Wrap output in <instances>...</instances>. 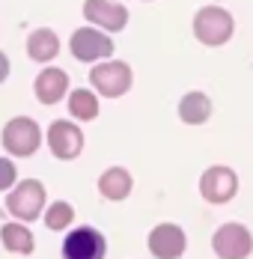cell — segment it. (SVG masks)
I'll return each mask as SVG.
<instances>
[{
	"label": "cell",
	"instance_id": "ac0fdd59",
	"mask_svg": "<svg viewBox=\"0 0 253 259\" xmlns=\"http://www.w3.org/2000/svg\"><path fill=\"white\" fill-rule=\"evenodd\" d=\"M72 218H75V208L69 206L66 200H60V203H54V206L48 208L45 224H48V230H63V227L72 224Z\"/></svg>",
	"mask_w": 253,
	"mask_h": 259
},
{
	"label": "cell",
	"instance_id": "52a82bcc",
	"mask_svg": "<svg viewBox=\"0 0 253 259\" xmlns=\"http://www.w3.org/2000/svg\"><path fill=\"white\" fill-rule=\"evenodd\" d=\"M107 241L96 227H77L63 241V259H104Z\"/></svg>",
	"mask_w": 253,
	"mask_h": 259
},
{
	"label": "cell",
	"instance_id": "9c48e42d",
	"mask_svg": "<svg viewBox=\"0 0 253 259\" xmlns=\"http://www.w3.org/2000/svg\"><path fill=\"white\" fill-rule=\"evenodd\" d=\"M83 18L107 33H119L128 24V9L116 0H83Z\"/></svg>",
	"mask_w": 253,
	"mask_h": 259
},
{
	"label": "cell",
	"instance_id": "7a4b0ae2",
	"mask_svg": "<svg viewBox=\"0 0 253 259\" xmlns=\"http://www.w3.org/2000/svg\"><path fill=\"white\" fill-rule=\"evenodd\" d=\"M90 83H93V90L101 93V96L119 99V96H125L128 90H131L134 75H131V66H128V63H122V60H107V63L93 66Z\"/></svg>",
	"mask_w": 253,
	"mask_h": 259
},
{
	"label": "cell",
	"instance_id": "ba28073f",
	"mask_svg": "<svg viewBox=\"0 0 253 259\" xmlns=\"http://www.w3.org/2000/svg\"><path fill=\"white\" fill-rule=\"evenodd\" d=\"M212 247L221 259H247L253 250V238L241 224H224L212 235Z\"/></svg>",
	"mask_w": 253,
	"mask_h": 259
},
{
	"label": "cell",
	"instance_id": "5bb4252c",
	"mask_svg": "<svg viewBox=\"0 0 253 259\" xmlns=\"http://www.w3.org/2000/svg\"><path fill=\"white\" fill-rule=\"evenodd\" d=\"M57 51H60V39H57L54 30L39 27V30L30 33V39H27V54H30V60H36V63H48V60L57 57Z\"/></svg>",
	"mask_w": 253,
	"mask_h": 259
},
{
	"label": "cell",
	"instance_id": "277c9868",
	"mask_svg": "<svg viewBox=\"0 0 253 259\" xmlns=\"http://www.w3.org/2000/svg\"><path fill=\"white\" fill-rule=\"evenodd\" d=\"M39 143H42V131H39V125L30 116H15V119L6 122V128H3V146H6L9 155L27 158L39 149Z\"/></svg>",
	"mask_w": 253,
	"mask_h": 259
},
{
	"label": "cell",
	"instance_id": "30bf717a",
	"mask_svg": "<svg viewBox=\"0 0 253 259\" xmlns=\"http://www.w3.org/2000/svg\"><path fill=\"white\" fill-rule=\"evenodd\" d=\"M48 146L57 158L72 161L83 149V134H80V128H77L75 122L57 119V122H51V128H48Z\"/></svg>",
	"mask_w": 253,
	"mask_h": 259
},
{
	"label": "cell",
	"instance_id": "4fadbf2b",
	"mask_svg": "<svg viewBox=\"0 0 253 259\" xmlns=\"http://www.w3.org/2000/svg\"><path fill=\"white\" fill-rule=\"evenodd\" d=\"M179 119L185 125H202V122H208L212 119V99L205 93H200V90L185 93L182 102H179Z\"/></svg>",
	"mask_w": 253,
	"mask_h": 259
},
{
	"label": "cell",
	"instance_id": "e0dca14e",
	"mask_svg": "<svg viewBox=\"0 0 253 259\" xmlns=\"http://www.w3.org/2000/svg\"><path fill=\"white\" fill-rule=\"evenodd\" d=\"M3 247L6 250H12V253H33V235L27 227H15V224H6L3 227Z\"/></svg>",
	"mask_w": 253,
	"mask_h": 259
},
{
	"label": "cell",
	"instance_id": "8fae6325",
	"mask_svg": "<svg viewBox=\"0 0 253 259\" xmlns=\"http://www.w3.org/2000/svg\"><path fill=\"white\" fill-rule=\"evenodd\" d=\"M149 250L158 259H179L185 253V233L176 224H158L149 233Z\"/></svg>",
	"mask_w": 253,
	"mask_h": 259
},
{
	"label": "cell",
	"instance_id": "2e32d148",
	"mask_svg": "<svg viewBox=\"0 0 253 259\" xmlns=\"http://www.w3.org/2000/svg\"><path fill=\"white\" fill-rule=\"evenodd\" d=\"M69 113H72L75 119H83V122L96 119V116H99V99H96V93H90V90H75V93L69 96Z\"/></svg>",
	"mask_w": 253,
	"mask_h": 259
},
{
	"label": "cell",
	"instance_id": "5b68a950",
	"mask_svg": "<svg viewBox=\"0 0 253 259\" xmlns=\"http://www.w3.org/2000/svg\"><path fill=\"white\" fill-rule=\"evenodd\" d=\"M42 206H45V185L39 179L18 182L15 191H9V197H6V208L18 221H36Z\"/></svg>",
	"mask_w": 253,
	"mask_h": 259
},
{
	"label": "cell",
	"instance_id": "8992f818",
	"mask_svg": "<svg viewBox=\"0 0 253 259\" xmlns=\"http://www.w3.org/2000/svg\"><path fill=\"white\" fill-rule=\"evenodd\" d=\"M200 194H202V200H208V203H215V206L229 203V200L238 194V176H235V170H229L224 164L208 167L200 179Z\"/></svg>",
	"mask_w": 253,
	"mask_h": 259
},
{
	"label": "cell",
	"instance_id": "ffe728a7",
	"mask_svg": "<svg viewBox=\"0 0 253 259\" xmlns=\"http://www.w3.org/2000/svg\"><path fill=\"white\" fill-rule=\"evenodd\" d=\"M6 75H9V60H6V54L0 51V83L6 80Z\"/></svg>",
	"mask_w": 253,
	"mask_h": 259
},
{
	"label": "cell",
	"instance_id": "d6986e66",
	"mask_svg": "<svg viewBox=\"0 0 253 259\" xmlns=\"http://www.w3.org/2000/svg\"><path fill=\"white\" fill-rule=\"evenodd\" d=\"M15 185V164L9 158H0V191H9Z\"/></svg>",
	"mask_w": 253,
	"mask_h": 259
},
{
	"label": "cell",
	"instance_id": "7c38bea8",
	"mask_svg": "<svg viewBox=\"0 0 253 259\" xmlns=\"http://www.w3.org/2000/svg\"><path fill=\"white\" fill-rule=\"evenodd\" d=\"M33 90H36V99H39L42 104H57L66 93H69V75H66L63 69L48 66L45 72H39Z\"/></svg>",
	"mask_w": 253,
	"mask_h": 259
},
{
	"label": "cell",
	"instance_id": "9a60e30c",
	"mask_svg": "<svg viewBox=\"0 0 253 259\" xmlns=\"http://www.w3.org/2000/svg\"><path fill=\"white\" fill-rule=\"evenodd\" d=\"M99 191L104 200H125L131 194V173L125 167H110L99 179Z\"/></svg>",
	"mask_w": 253,
	"mask_h": 259
},
{
	"label": "cell",
	"instance_id": "6da1fadb",
	"mask_svg": "<svg viewBox=\"0 0 253 259\" xmlns=\"http://www.w3.org/2000/svg\"><path fill=\"white\" fill-rule=\"evenodd\" d=\"M235 33V18L224 6H202L194 15V39L205 48H221L227 45Z\"/></svg>",
	"mask_w": 253,
	"mask_h": 259
},
{
	"label": "cell",
	"instance_id": "3957f363",
	"mask_svg": "<svg viewBox=\"0 0 253 259\" xmlns=\"http://www.w3.org/2000/svg\"><path fill=\"white\" fill-rule=\"evenodd\" d=\"M72 57L80 63H93V60H107L113 57V39L101 30V27H77L69 39Z\"/></svg>",
	"mask_w": 253,
	"mask_h": 259
}]
</instances>
